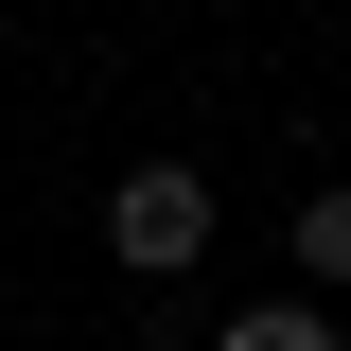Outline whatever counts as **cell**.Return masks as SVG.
<instances>
[{
    "instance_id": "cell-3",
    "label": "cell",
    "mask_w": 351,
    "mask_h": 351,
    "mask_svg": "<svg viewBox=\"0 0 351 351\" xmlns=\"http://www.w3.org/2000/svg\"><path fill=\"white\" fill-rule=\"evenodd\" d=\"M299 281H316V299H351V176H316V193H299Z\"/></svg>"
},
{
    "instance_id": "cell-2",
    "label": "cell",
    "mask_w": 351,
    "mask_h": 351,
    "mask_svg": "<svg viewBox=\"0 0 351 351\" xmlns=\"http://www.w3.org/2000/svg\"><path fill=\"white\" fill-rule=\"evenodd\" d=\"M211 351H351V334H334V299H246V316H211Z\"/></svg>"
},
{
    "instance_id": "cell-1",
    "label": "cell",
    "mask_w": 351,
    "mask_h": 351,
    "mask_svg": "<svg viewBox=\"0 0 351 351\" xmlns=\"http://www.w3.org/2000/svg\"><path fill=\"white\" fill-rule=\"evenodd\" d=\"M211 228H228L211 158H123V176H106V263H123V281H193Z\"/></svg>"
}]
</instances>
